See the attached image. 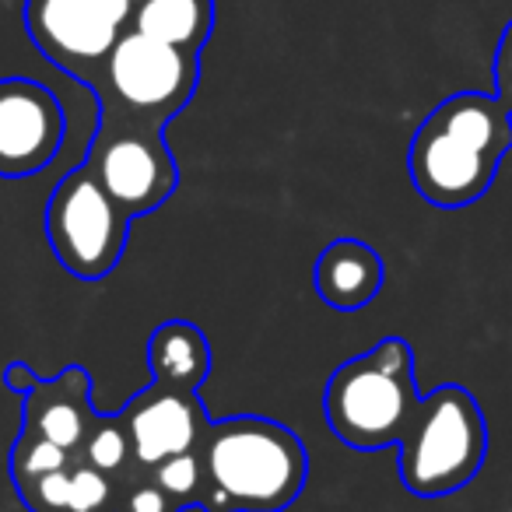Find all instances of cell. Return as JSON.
Masks as SVG:
<instances>
[{
    "label": "cell",
    "mask_w": 512,
    "mask_h": 512,
    "mask_svg": "<svg viewBox=\"0 0 512 512\" xmlns=\"http://www.w3.org/2000/svg\"><path fill=\"white\" fill-rule=\"evenodd\" d=\"M36 383H39V376H36V369H32V365L11 362L8 369H4V386H8L11 393H18V397H25V393H29Z\"/></svg>",
    "instance_id": "cell-21"
},
{
    "label": "cell",
    "mask_w": 512,
    "mask_h": 512,
    "mask_svg": "<svg viewBox=\"0 0 512 512\" xmlns=\"http://www.w3.org/2000/svg\"><path fill=\"white\" fill-rule=\"evenodd\" d=\"M512 151V116L488 92L442 99L414 130L407 172L421 197L439 211H460L481 200Z\"/></svg>",
    "instance_id": "cell-1"
},
{
    "label": "cell",
    "mask_w": 512,
    "mask_h": 512,
    "mask_svg": "<svg viewBox=\"0 0 512 512\" xmlns=\"http://www.w3.org/2000/svg\"><path fill=\"white\" fill-rule=\"evenodd\" d=\"M74 460H78V453H67L64 446L43 439V435L32 432V428H22V432H18V439H15V446H11L8 470H11V481H15V488H22V484L36 481V477L71 467Z\"/></svg>",
    "instance_id": "cell-17"
},
{
    "label": "cell",
    "mask_w": 512,
    "mask_h": 512,
    "mask_svg": "<svg viewBox=\"0 0 512 512\" xmlns=\"http://www.w3.org/2000/svg\"><path fill=\"white\" fill-rule=\"evenodd\" d=\"M95 418L92 376L85 365H67L53 379L39 376V383L22 397V428H32L67 453H78Z\"/></svg>",
    "instance_id": "cell-11"
},
{
    "label": "cell",
    "mask_w": 512,
    "mask_h": 512,
    "mask_svg": "<svg viewBox=\"0 0 512 512\" xmlns=\"http://www.w3.org/2000/svg\"><path fill=\"white\" fill-rule=\"evenodd\" d=\"M316 292L330 309L341 313H355L365 309L379 292H383L386 267L383 256L362 239H334L323 246V253L316 256Z\"/></svg>",
    "instance_id": "cell-12"
},
{
    "label": "cell",
    "mask_w": 512,
    "mask_h": 512,
    "mask_svg": "<svg viewBox=\"0 0 512 512\" xmlns=\"http://www.w3.org/2000/svg\"><path fill=\"white\" fill-rule=\"evenodd\" d=\"M123 425L134 442V456L144 467L169 460L179 453H197L211 418H207L200 393H179L151 383L120 411Z\"/></svg>",
    "instance_id": "cell-10"
},
{
    "label": "cell",
    "mask_w": 512,
    "mask_h": 512,
    "mask_svg": "<svg viewBox=\"0 0 512 512\" xmlns=\"http://www.w3.org/2000/svg\"><path fill=\"white\" fill-rule=\"evenodd\" d=\"M116 512H183V505L158 484L151 467L134 463L116 481Z\"/></svg>",
    "instance_id": "cell-18"
},
{
    "label": "cell",
    "mask_w": 512,
    "mask_h": 512,
    "mask_svg": "<svg viewBox=\"0 0 512 512\" xmlns=\"http://www.w3.org/2000/svg\"><path fill=\"white\" fill-rule=\"evenodd\" d=\"M64 109L32 78H0V176L25 179L43 172L64 144Z\"/></svg>",
    "instance_id": "cell-9"
},
{
    "label": "cell",
    "mask_w": 512,
    "mask_h": 512,
    "mask_svg": "<svg viewBox=\"0 0 512 512\" xmlns=\"http://www.w3.org/2000/svg\"><path fill=\"white\" fill-rule=\"evenodd\" d=\"M495 99L509 109L512 116V22L505 25L495 50Z\"/></svg>",
    "instance_id": "cell-20"
},
{
    "label": "cell",
    "mask_w": 512,
    "mask_h": 512,
    "mask_svg": "<svg viewBox=\"0 0 512 512\" xmlns=\"http://www.w3.org/2000/svg\"><path fill=\"white\" fill-rule=\"evenodd\" d=\"M200 53L158 43L137 29H127L88 81L99 95L102 113L169 127L197 95Z\"/></svg>",
    "instance_id": "cell-5"
},
{
    "label": "cell",
    "mask_w": 512,
    "mask_h": 512,
    "mask_svg": "<svg viewBox=\"0 0 512 512\" xmlns=\"http://www.w3.org/2000/svg\"><path fill=\"white\" fill-rule=\"evenodd\" d=\"M130 29L200 53L214 32V0H141L130 11Z\"/></svg>",
    "instance_id": "cell-15"
},
{
    "label": "cell",
    "mask_w": 512,
    "mask_h": 512,
    "mask_svg": "<svg viewBox=\"0 0 512 512\" xmlns=\"http://www.w3.org/2000/svg\"><path fill=\"white\" fill-rule=\"evenodd\" d=\"M204 512H285L309 481V453L288 425L260 414L211 421L200 442Z\"/></svg>",
    "instance_id": "cell-2"
},
{
    "label": "cell",
    "mask_w": 512,
    "mask_h": 512,
    "mask_svg": "<svg viewBox=\"0 0 512 512\" xmlns=\"http://www.w3.org/2000/svg\"><path fill=\"white\" fill-rule=\"evenodd\" d=\"M137 4H141V0H130V8H137Z\"/></svg>",
    "instance_id": "cell-22"
},
{
    "label": "cell",
    "mask_w": 512,
    "mask_h": 512,
    "mask_svg": "<svg viewBox=\"0 0 512 512\" xmlns=\"http://www.w3.org/2000/svg\"><path fill=\"white\" fill-rule=\"evenodd\" d=\"M130 0H25V32L36 50L78 81H92L130 29Z\"/></svg>",
    "instance_id": "cell-8"
},
{
    "label": "cell",
    "mask_w": 512,
    "mask_h": 512,
    "mask_svg": "<svg viewBox=\"0 0 512 512\" xmlns=\"http://www.w3.org/2000/svg\"><path fill=\"white\" fill-rule=\"evenodd\" d=\"M130 214L102 190L88 165L71 169L46 204V242L67 274L102 281L120 267L130 235Z\"/></svg>",
    "instance_id": "cell-6"
},
{
    "label": "cell",
    "mask_w": 512,
    "mask_h": 512,
    "mask_svg": "<svg viewBox=\"0 0 512 512\" xmlns=\"http://www.w3.org/2000/svg\"><path fill=\"white\" fill-rule=\"evenodd\" d=\"M18 498L32 512H116V481L78 456L71 467L22 484Z\"/></svg>",
    "instance_id": "cell-13"
},
{
    "label": "cell",
    "mask_w": 512,
    "mask_h": 512,
    "mask_svg": "<svg viewBox=\"0 0 512 512\" xmlns=\"http://www.w3.org/2000/svg\"><path fill=\"white\" fill-rule=\"evenodd\" d=\"M78 456L85 463H92L95 470H102L106 477H113V481H120V477L137 463L134 442H130V432H127V425H123L120 414H109V418L99 414V418L92 421V428H88Z\"/></svg>",
    "instance_id": "cell-16"
},
{
    "label": "cell",
    "mask_w": 512,
    "mask_h": 512,
    "mask_svg": "<svg viewBox=\"0 0 512 512\" xmlns=\"http://www.w3.org/2000/svg\"><path fill=\"white\" fill-rule=\"evenodd\" d=\"M400 481L418 498H446L467 488L488 456V421L474 393L456 383L425 393L397 442Z\"/></svg>",
    "instance_id": "cell-4"
},
{
    "label": "cell",
    "mask_w": 512,
    "mask_h": 512,
    "mask_svg": "<svg viewBox=\"0 0 512 512\" xmlns=\"http://www.w3.org/2000/svg\"><path fill=\"white\" fill-rule=\"evenodd\" d=\"M421 404L414 351L404 337H383L365 355L337 365L323 386V421L351 449H386L404 439Z\"/></svg>",
    "instance_id": "cell-3"
},
{
    "label": "cell",
    "mask_w": 512,
    "mask_h": 512,
    "mask_svg": "<svg viewBox=\"0 0 512 512\" xmlns=\"http://www.w3.org/2000/svg\"><path fill=\"white\" fill-rule=\"evenodd\" d=\"M85 165L130 218L158 211L179 186V165L165 141V127L116 113H102Z\"/></svg>",
    "instance_id": "cell-7"
},
{
    "label": "cell",
    "mask_w": 512,
    "mask_h": 512,
    "mask_svg": "<svg viewBox=\"0 0 512 512\" xmlns=\"http://www.w3.org/2000/svg\"><path fill=\"white\" fill-rule=\"evenodd\" d=\"M151 474L158 477L165 491L176 498L179 505H197L204 502V488H207V474H204V460H200V449L197 453H179V456H169V460L155 463Z\"/></svg>",
    "instance_id": "cell-19"
},
{
    "label": "cell",
    "mask_w": 512,
    "mask_h": 512,
    "mask_svg": "<svg viewBox=\"0 0 512 512\" xmlns=\"http://www.w3.org/2000/svg\"><path fill=\"white\" fill-rule=\"evenodd\" d=\"M148 369L165 390L200 393L211 376V344L193 323L165 320L148 337Z\"/></svg>",
    "instance_id": "cell-14"
}]
</instances>
